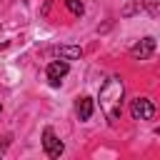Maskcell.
I'll return each instance as SVG.
<instances>
[{
  "mask_svg": "<svg viewBox=\"0 0 160 160\" xmlns=\"http://www.w3.org/2000/svg\"><path fill=\"white\" fill-rule=\"evenodd\" d=\"M130 115H132L135 120H152V115H155L152 100H148V98H135V100L130 102Z\"/></svg>",
  "mask_w": 160,
  "mask_h": 160,
  "instance_id": "obj_2",
  "label": "cell"
},
{
  "mask_svg": "<svg viewBox=\"0 0 160 160\" xmlns=\"http://www.w3.org/2000/svg\"><path fill=\"white\" fill-rule=\"evenodd\" d=\"M65 8H68V10H70L75 18H80V15L85 12V5H82L80 0H65Z\"/></svg>",
  "mask_w": 160,
  "mask_h": 160,
  "instance_id": "obj_8",
  "label": "cell"
},
{
  "mask_svg": "<svg viewBox=\"0 0 160 160\" xmlns=\"http://www.w3.org/2000/svg\"><path fill=\"white\" fill-rule=\"evenodd\" d=\"M122 95H125V85H122V80L118 78V75H112V78H108L105 80V85L100 88V108H102V112H105V118L110 120V122H115V120H120V112H122Z\"/></svg>",
  "mask_w": 160,
  "mask_h": 160,
  "instance_id": "obj_1",
  "label": "cell"
},
{
  "mask_svg": "<svg viewBox=\"0 0 160 160\" xmlns=\"http://www.w3.org/2000/svg\"><path fill=\"white\" fill-rule=\"evenodd\" d=\"M75 110H78L80 120H90V115H92V98H80L78 105H75Z\"/></svg>",
  "mask_w": 160,
  "mask_h": 160,
  "instance_id": "obj_7",
  "label": "cell"
},
{
  "mask_svg": "<svg viewBox=\"0 0 160 160\" xmlns=\"http://www.w3.org/2000/svg\"><path fill=\"white\" fill-rule=\"evenodd\" d=\"M152 52H155V38H142L140 42H135L130 48V55L138 58V60H148Z\"/></svg>",
  "mask_w": 160,
  "mask_h": 160,
  "instance_id": "obj_5",
  "label": "cell"
},
{
  "mask_svg": "<svg viewBox=\"0 0 160 160\" xmlns=\"http://www.w3.org/2000/svg\"><path fill=\"white\" fill-rule=\"evenodd\" d=\"M52 52L60 58V60H78L82 55V50L78 45H60V48H52Z\"/></svg>",
  "mask_w": 160,
  "mask_h": 160,
  "instance_id": "obj_6",
  "label": "cell"
},
{
  "mask_svg": "<svg viewBox=\"0 0 160 160\" xmlns=\"http://www.w3.org/2000/svg\"><path fill=\"white\" fill-rule=\"evenodd\" d=\"M158 2H160V0H145V8H148V12H150L152 18H158V15H160V8H158Z\"/></svg>",
  "mask_w": 160,
  "mask_h": 160,
  "instance_id": "obj_9",
  "label": "cell"
},
{
  "mask_svg": "<svg viewBox=\"0 0 160 160\" xmlns=\"http://www.w3.org/2000/svg\"><path fill=\"white\" fill-rule=\"evenodd\" d=\"M68 62L65 60H52L50 65H48V70H45V75H48V80H50V85L52 88H58L60 82H62V78L68 75Z\"/></svg>",
  "mask_w": 160,
  "mask_h": 160,
  "instance_id": "obj_4",
  "label": "cell"
},
{
  "mask_svg": "<svg viewBox=\"0 0 160 160\" xmlns=\"http://www.w3.org/2000/svg\"><path fill=\"white\" fill-rule=\"evenodd\" d=\"M42 150H45L48 158H60L62 150H65V145L58 140V135L52 132V128H45L42 130Z\"/></svg>",
  "mask_w": 160,
  "mask_h": 160,
  "instance_id": "obj_3",
  "label": "cell"
}]
</instances>
